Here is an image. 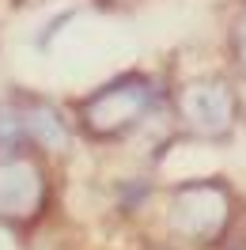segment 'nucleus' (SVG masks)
Instances as JSON below:
<instances>
[{
  "label": "nucleus",
  "mask_w": 246,
  "mask_h": 250,
  "mask_svg": "<svg viewBox=\"0 0 246 250\" xmlns=\"http://www.w3.org/2000/svg\"><path fill=\"white\" fill-rule=\"evenodd\" d=\"M148 106H152V87L140 76H129V80H118V83L102 87V91L83 106V118H87V129H91V133L114 137V133L129 129Z\"/></svg>",
  "instance_id": "obj_1"
},
{
  "label": "nucleus",
  "mask_w": 246,
  "mask_h": 250,
  "mask_svg": "<svg viewBox=\"0 0 246 250\" xmlns=\"http://www.w3.org/2000/svg\"><path fill=\"white\" fill-rule=\"evenodd\" d=\"M227 224V193L220 186H185L170 205V228L193 243H208Z\"/></svg>",
  "instance_id": "obj_2"
},
{
  "label": "nucleus",
  "mask_w": 246,
  "mask_h": 250,
  "mask_svg": "<svg viewBox=\"0 0 246 250\" xmlns=\"http://www.w3.org/2000/svg\"><path fill=\"white\" fill-rule=\"evenodd\" d=\"M182 114L197 133L224 137L235 122V95L227 91V83H216V80L193 83L182 91Z\"/></svg>",
  "instance_id": "obj_3"
},
{
  "label": "nucleus",
  "mask_w": 246,
  "mask_h": 250,
  "mask_svg": "<svg viewBox=\"0 0 246 250\" xmlns=\"http://www.w3.org/2000/svg\"><path fill=\"white\" fill-rule=\"evenodd\" d=\"M46 186L42 174L23 159H8L0 163V216L4 220H31L42 208Z\"/></svg>",
  "instance_id": "obj_4"
},
{
  "label": "nucleus",
  "mask_w": 246,
  "mask_h": 250,
  "mask_svg": "<svg viewBox=\"0 0 246 250\" xmlns=\"http://www.w3.org/2000/svg\"><path fill=\"white\" fill-rule=\"evenodd\" d=\"M23 129H27V137H34L38 144H46V148H64L68 144V133H64V122L53 114L49 106H34L23 114Z\"/></svg>",
  "instance_id": "obj_5"
},
{
  "label": "nucleus",
  "mask_w": 246,
  "mask_h": 250,
  "mask_svg": "<svg viewBox=\"0 0 246 250\" xmlns=\"http://www.w3.org/2000/svg\"><path fill=\"white\" fill-rule=\"evenodd\" d=\"M19 137H27V129H23V114L12 106H4L0 110V148L4 152H12L19 144Z\"/></svg>",
  "instance_id": "obj_6"
},
{
  "label": "nucleus",
  "mask_w": 246,
  "mask_h": 250,
  "mask_svg": "<svg viewBox=\"0 0 246 250\" xmlns=\"http://www.w3.org/2000/svg\"><path fill=\"white\" fill-rule=\"evenodd\" d=\"M235 49H239V61H243V68H246V19L239 23V34H235Z\"/></svg>",
  "instance_id": "obj_7"
}]
</instances>
